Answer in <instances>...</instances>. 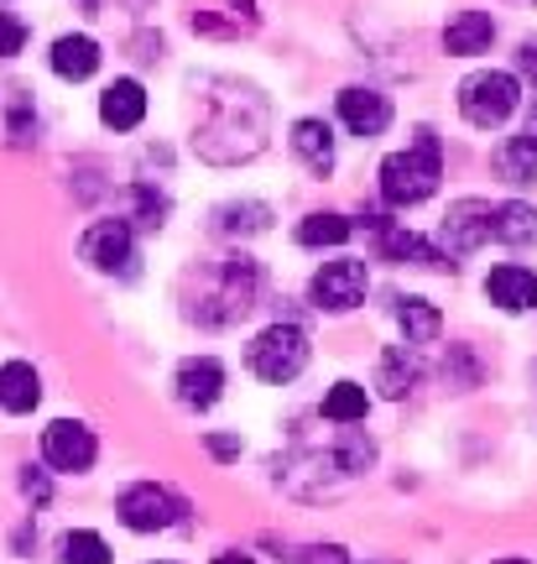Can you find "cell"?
Segmentation results:
<instances>
[{"label":"cell","instance_id":"6da1fadb","mask_svg":"<svg viewBox=\"0 0 537 564\" xmlns=\"http://www.w3.org/2000/svg\"><path fill=\"white\" fill-rule=\"evenodd\" d=\"M438 178H443V158H438V137L428 126L418 131V141L407 152H392V158L381 162V194H386V204H397V209L423 204L438 188Z\"/></svg>","mask_w":537,"mask_h":564},{"label":"cell","instance_id":"7a4b0ae2","mask_svg":"<svg viewBox=\"0 0 537 564\" xmlns=\"http://www.w3.org/2000/svg\"><path fill=\"white\" fill-rule=\"evenodd\" d=\"M522 100V84L517 74H506V68H480L470 79L459 84V110H464V121L480 126V131H496L506 126V116L517 110Z\"/></svg>","mask_w":537,"mask_h":564},{"label":"cell","instance_id":"3957f363","mask_svg":"<svg viewBox=\"0 0 537 564\" xmlns=\"http://www.w3.org/2000/svg\"><path fill=\"white\" fill-rule=\"evenodd\" d=\"M245 366H251V377H261L272 387L293 382L308 366V335L298 324H272V329H261L256 340L245 345Z\"/></svg>","mask_w":537,"mask_h":564},{"label":"cell","instance_id":"277c9868","mask_svg":"<svg viewBox=\"0 0 537 564\" xmlns=\"http://www.w3.org/2000/svg\"><path fill=\"white\" fill-rule=\"evenodd\" d=\"M100 455V440H95V429L79 419H53L42 429V460L53 465L58 476H84L89 465Z\"/></svg>","mask_w":537,"mask_h":564},{"label":"cell","instance_id":"5b68a950","mask_svg":"<svg viewBox=\"0 0 537 564\" xmlns=\"http://www.w3.org/2000/svg\"><path fill=\"white\" fill-rule=\"evenodd\" d=\"M116 512H120V523L131 528V533H162V528L178 523L183 502L173 497V491H167V486L136 481V486H125V491H120Z\"/></svg>","mask_w":537,"mask_h":564},{"label":"cell","instance_id":"8992f818","mask_svg":"<svg viewBox=\"0 0 537 564\" xmlns=\"http://www.w3.org/2000/svg\"><path fill=\"white\" fill-rule=\"evenodd\" d=\"M365 288H371V272H365V262H324L319 272H314V282H308V293H314V303L319 308H329V314H350L355 303H365Z\"/></svg>","mask_w":537,"mask_h":564},{"label":"cell","instance_id":"52a82bcc","mask_svg":"<svg viewBox=\"0 0 537 564\" xmlns=\"http://www.w3.org/2000/svg\"><path fill=\"white\" fill-rule=\"evenodd\" d=\"M443 251H454V257H470L480 246L491 241V204L485 199H459L449 209V220H443Z\"/></svg>","mask_w":537,"mask_h":564},{"label":"cell","instance_id":"ba28073f","mask_svg":"<svg viewBox=\"0 0 537 564\" xmlns=\"http://www.w3.org/2000/svg\"><path fill=\"white\" fill-rule=\"evenodd\" d=\"M79 257H84V267H95V272H116V267H125L131 262V225L125 220H95L89 230H84Z\"/></svg>","mask_w":537,"mask_h":564},{"label":"cell","instance_id":"9c48e42d","mask_svg":"<svg viewBox=\"0 0 537 564\" xmlns=\"http://www.w3.org/2000/svg\"><path fill=\"white\" fill-rule=\"evenodd\" d=\"M339 121L350 126V137H381V131L392 126V100H386L381 89L350 84V89L339 95Z\"/></svg>","mask_w":537,"mask_h":564},{"label":"cell","instance_id":"30bf717a","mask_svg":"<svg viewBox=\"0 0 537 564\" xmlns=\"http://www.w3.org/2000/svg\"><path fill=\"white\" fill-rule=\"evenodd\" d=\"M178 403L183 408H215L219 398H224V366L215 361V356H188V361L178 366Z\"/></svg>","mask_w":537,"mask_h":564},{"label":"cell","instance_id":"8fae6325","mask_svg":"<svg viewBox=\"0 0 537 564\" xmlns=\"http://www.w3.org/2000/svg\"><path fill=\"white\" fill-rule=\"evenodd\" d=\"M485 299L506 308V314H527L537 308V272L527 267H496L491 278H485Z\"/></svg>","mask_w":537,"mask_h":564},{"label":"cell","instance_id":"7c38bea8","mask_svg":"<svg viewBox=\"0 0 537 564\" xmlns=\"http://www.w3.org/2000/svg\"><path fill=\"white\" fill-rule=\"evenodd\" d=\"M47 63H53V74H58V79L84 84V79H95V68H100V42L84 37V32H68V37L53 42Z\"/></svg>","mask_w":537,"mask_h":564},{"label":"cell","instance_id":"4fadbf2b","mask_svg":"<svg viewBox=\"0 0 537 564\" xmlns=\"http://www.w3.org/2000/svg\"><path fill=\"white\" fill-rule=\"evenodd\" d=\"M141 116H146V89L136 79H116L100 95V121L110 131H136Z\"/></svg>","mask_w":537,"mask_h":564},{"label":"cell","instance_id":"5bb4252c","mask_svg":"<svg viewBox=\"0 0 537 564\" xmlns=\"http://www.w3.org/2000/svg\"><path fill=\"white\" fill-rule=\"evenodd\" d=\"M491 42H496V21L485 17V11H459L443 26V53H454V58H475Z\"/></svg>","mask_w":537,"mask_h":564},{"label":"cell","instance_id":"9a60e30c","mask_svg":"<svg viewBox=\"0 0 537 564\" xmlns=\"http://www.w3.org/2000/svg\"><path fill=\"white\" fill-rule=\"evenodd\" d=\"M42 403V377L26 361H6L0 366V408L6 413H32Z\"/></svg>","mask_w":537,"mask_h":564},{"label":"cell","instance_id":"2e32d148","mask_svg":"<svg viewBox=\"0 0 537 564\" xmlns=\"http://www.w3.org/2000/svg\"><path fill=\"white\" fill-rule=\"evenodd\" d=\"M491 236L506 246H527L537 241V209L533 204H522V199H506L491 209Z\"/></svg>","mask_w":537,"mask_h":564},{"label":"cell","instance_id":"e0dca14e","mask_svg":"<svg viewBox=\"0 0 537 564\" xmlns=\"http://www.w3.org/2000/svg\"><path fill=\"white\" fill-rule=\"evenodd\" d=\"M381 251H386L392 262H418V267L443 262V251H438L434 241H423L418 230H402V225H381Z\"/></svg>","mask_w":537,"mask_h":564},{"label":"cell","instance_id":"ac0fdd59","mask_svg":"<svg viewBox=\"0 0 537 564\" xmlns=\"http://www.w3.org/2000/svg\"><path fill=\"white\" fill-rule=\"evenodd\" d=\"M496 173L506 183H537V137H506L496 147Z\"/></svg>","mask_w":537,"mask_h":564},{"label":"cell","instance_id":"d6986e66","mask_svg":"<svg viewBox=\"0 0 537 564\" xmlns=\"http://www.w3.org/2000/svg\"><path fill=\"white\" fill-rule=\"evenodd\" d=\"M293 152H298L314 173H329V167H335V131L324 121H298L293 126Z\"/></svg>","mask_w":537,"mask_h":564},{"label":"cell","instance_id":"ffe728a7","mask_svg":"<svg viewBox=\"0 0 537 564\" xmlns=\"http://www.w3.org/2000/svg\"><path fill=\"white\" fill-rule=\"evenodd\" d=\"M397 324L407 345H434L438 329H443V319H438V308L428 299H397Z\"/></svg>","mask_w":537,"mask_h":564},{"label":"cell","instance_id":"44dd1931","mask_svg":"<svg viewBox=\"0 0 537 564\" xmlns=\"http://www.w3.org/2000/svg\"><path fill=\"white\" fill-rule=\"evenodd\" d=\"M413 382H418L413 350H407V345H392V350L381 356V392H386V398H402V392H413Z\"/></svg>","mask_w":537,"mask_h":564},{"label":"cell","instance_id":"7402d4cb","mask_svg":"<svg viewBox=\"0 0 537 564\" xmlns=\"http://www.w3.org/2000/svg\"><path fill=\"white\" fill-rule=\"evenodd\" d=\"M365 408H371L365 387L360 382H335L329 387V398H324V419L329 423H360L365 419Z\"/></svg>","mask_w":537,"mask_h":564},{"label":"cell","instance_id":"603a6c76","mask_svg":"<svg viewBox=\"0 0 537 564\" xmlns=\"http://www.w3.org/2000/svg\"><path fill=\"white\" fill-rule=\"evenodd\" d=\"M58 564H110V544L89 528H74L58 539Z\"/></svg>","mask_w":537,"mask_h":564},{"label":"cell","instance_id":"cb8c5ba5","mask_svg":"<svg viewBox=\"0 0 537 564\" xmlns=\"http://www.w3.org/2000/svg\"><path fill=\"white\" fill-rule=\"evenodd\" d=\"M298 241L303 246H344L350 241V220L344 215H308L298 225Z\"/></svg>","mask_w":537,"mask_h":564},{"label":"cell","instance_id":"d4e9b609","mask_svg":"<svg viewBox=\"0 0 537 564\" xmlns=\"http://www.w3.org/2000/svg\"><path fill=\"white\" fill-rule=\"evenodd\" d=\"M21 47H26V21L0 11V58H17Z\"/></svg>","mask_w":537,"mask_h":564},{"label":"cell","instance_id":"484cf974","mask_svg":"<svg viewBox=\"0 0 537 564\" xmlns=\"http://www.w3.org/2000/svg\"><path fill=\"white\" fill-rule=\"evenodd\" d=\"M136 204H141V225H162V209H167V204H162L152 188H136Z\"/></svg>","mask_w":537,"mask_h":564},{"label":"cell","instance_id":"4316f807","mask_svg":"<svg viewBox=\"0 0 537 564\" xmlns=\"http://www.w3.org/2000/svg\"><path fill=\"white\" fill-rule=\"evenodd\" d=\"M21 491H26L32 502H47V481H42V470H32V465H26V476H21Z\"/></svg>","mask_w":537,"mask_h":564},{"label":"cell","instance_id":"83f0119b","mask_svg":"<svg viewBox=\"0 0 537 564\" xmlns=\"http://www.w3.org/2000/svg\"><path fill=\"white\" fill-rule=\"evenodd\" d=\"M209 449H215V455H224V460H230V455H240V440H209Z\"/></svg>","mask_w":537,"mask_h":564},{"label":"cell","instance_id":"f1b7e54d","mask_svg":"<svg viewBox=\"0 0 537 564\" xmlns=\"http://www.w3.org/2000/svg\"><path fill=\"white\" fill-rule=\"evenodd\" d=\"M215 564H256V560H251V554H219Z\"/></svg>","mask_w":537,"mask_h":564},{"label":"cell","instance_id":"f546056e","mask_svg":"<svg viewBox=\"0 0 537 564\" xmlns=\"http://www.w3.org/2000/svg\"><path fill=\"white\" fill-rule=\"evenodd\" d=\"M496 564H527V560H496Z\"/></svg>","mask_w":537,"mask_h":564},{"label":"cell","instance_id":"4dcf8cb0","mask_svg":"<svg viewBox=\"0 0 537 564\" xmlns=\"http://www.w3.org/2000/svg\"><path fill=\"white\" fill-rule=\"evenodd\" d=\"M157 564H173V560H157Z\"/></svg>","mask_w":537,"mask_h":564}]
</instances>
